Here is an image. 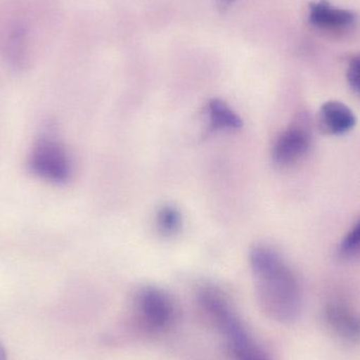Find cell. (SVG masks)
<instances>
[{
	"label": "cell",
	"instance_id": "obj_1",
	"mask_svg": "<svg viewBox=\"0 0 360 360\" xmlns=\"http://www.w3.org/2000/svg\"><path fill=\"white\" fill-rule=\"evenodd\" d=\"M250 264L262 310L279 323L295 321L302 310L300 283L281 254L257 245L250 253Z\"/></svg>",
	"mask_w": 360,
	"mask_h": 360
},
{
	"label": "cell",
	"instance_id": "obj_2",
	"mask_svg": "<svg viewBox=\"0 0 360 360\" xmlns=\"http://www.w3.org/2000/svg\"><path fill=\"white\" fill-rule=\"evenodd\" d=\"M134 317L145 333L162 335L174 327L179 319V309L164 290L146 287L135 297Z\"/></svg>",
	"mask_w": 360,
	"mask_h": 360
},
{
	"label": "cell",
	"instance_id": "obj_3",
	"mask_svg": "<svg viewBox=\"0 0 360 360\" xmlns=\"http://www.w3.org/2000/svg\"><path fill=\"white\" fill-rule=\"evenodd\" d=\"M30 171L39 179L63 184L72 174V164L65 146L50 131L42 133L29 156Z\"/></svg>",
	"mask_w": 360,
	"mask_h": 360
},
{
	"label": "cell",
	"instance_id": "obj_4",
	"mask_svg": "<svg viewBox=\"0 0 360 360\" xmlns=\"http://www.w3.org/2000/svg\"><path fill=\"white\" fill-rule=\"evenodd\" d=\"M312 135L306 124L296 122L281 133L273 147V160L279 166H291L308 154Z\"/></svg>",
	"mask_w": 360,
	"mask_h": 360
},
{
	"label": "cell",
	"instance_id": "obj_5",
	"mask_svg": "<svg viewBox=\"0 0 360 360\" xmlns=\"http://www.w3.org/2000/svg\"><path fill=\"white\" fill-rule=\"evenodd\" d=\"M309 20L317 29L338 33L352 29L356 25L357 16L352 11L336 8L327 0H321L311 4Z\"/></svg>",
	"mask_w": 360,
	"mask_h": 360
},
{
	"label": "cell",
	"instance_id": "obj_6",
	"mask_svg": "<svg viewBox=\"0 0 360 360\" xmlns=\"http://www.w3.org/2000/svg\"><path fill=\"white\" fill-rule=\"evenodd\" d=\"M323 323L340 340L360 345V314L342 306L329 304L323 310Z\"/></svg>",
	"mask_w": 360,
	"mask_h": 360
},
{
	"label": "cell",
	"instance_id": "obj_7",
	"mask_svg": "<svg viewBox=\"0 0 360 360\" xmlns=\"http://www.w3.org/2000/svg\"><path fill=\"white\" fill-rule=\"evenodd\" d=\"M319 124L328 134L342 135L354 128L356 117L352 110L345 103L328 101L323 103L319 111Z\"/></svg>",
	"mask_w": 360,
	"mask_h": 360
},
{
	"label": "cell",
	"instance_id": "obj_8",
	"mask_svg": "<svg viewBox=\"0 0 360 360\" xmlns=\"http://www.w3.org/2000/svg\"><path fill=\"white\" fill-rule=\"evenodd\" d=\"M226 347L233 360H273L268 352L254 340L249 330L229 340Z\"/></svg>",
	"mask_w": 360,
	"mask_h": 360
},
{
	"label": "cell",
	"instance_id": "obj_9",
	"mask_svg": "<svg viewBox=\"0 0 360 360\" xmlns=\"http://www.w3.org/2000/svg\"><path fill=\"white\" fill-rule=\"evenodd\" d=\"M210 124L215 130H238L243 126V120L219 99H212L207 105Z\"/></svg>",
	"mask_w": 360,
	"mask_h": 360
},
{
	"label": "cell",
	"instance_id": "obj_10",
	"mask_svg": "<svg viewBox=\"0 0 360 360\" xmlns=\"http://www.w3.org/2000/svg\"><path fill=\"white\" fill-rule=\"evenodd\" d=\"M27 33L21 27L12 30L6 42V57L15 68H22L27 60Z\"/></svg>",
	"mask_w": 360,
	"mask_h": 360
},
{
	"label": "cell",
	"instance_id": "obj_11",
	"mask_svg": "<svg viewBox=\"0 0 360 360\" xmlns=\"http://www.w3.org/2000/svg\"><path fill=\"white\" fill-rule=\"evenodd\" d=\"M338 255L345 260H360V219L342 239Z\"/></svg>",
	"mask_w": 360,
	"mask_h": 360
},
{
	"label": "cell",
	"instance_id": "obj_12",
	"mask_svg": "<svg viewBox=\"0 0 360 360\" xmlns=\"http://www.w3.org/2000/svg\"><path fill=\"white\" fill-rule=\"evenodd\" d=\"M181 226V216L174 207H162L158 215V228L164 235H173L179 232Z\"/></svg>",
	"mask_w": 360,
	"mask_h": 360
},
{
	"label": "cell",
	"instance_id": "obj_13",
	"mask_svg": "<svg viewBox=\"0 0 360 360\" xmlns=\"http://www.w3.org/2000/svg\"><path fill=\"white\" fill-rule=\"evenodd\" d=\"M347 77L351 89L360 96V55L351 59Z\"/></svg>",
	"mask_w": 360,
	"mask_h": 360
},
{
	"label": "cell",
	"instance_id": "obj_14",
	"mask_svg": "<svg viewBox=\"0 0 360 360\" xmlns=\"http://www.w3.org/2000/svg\"><path fill=\"white\" fill-rule=\"evenodd\" d=\"M0 360H8V357H6V349L2 346L1 342H0Z\"/></svg>",
	"mask_w": 360,
	"mask_h": 360
},
{
	"label": "cell",
	"instance_id": "obj_15",
	"mask_svg": "<svg viewBox=\"0 0 360 360\" xmlns=\"http://www.w3.org/2000/svg\"><path fill=\"white\" fill-rule=\"evenodd\" d=\"M220 1L224 2V4H231L233 0H220Z\"/></svg>",
	"mask_w": 360,
	"mask_h": 360
}]
</instances>
